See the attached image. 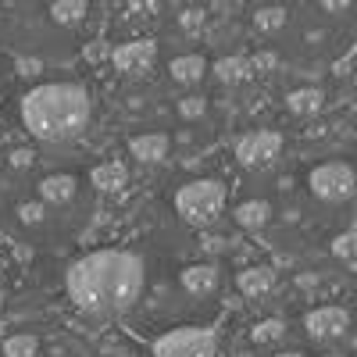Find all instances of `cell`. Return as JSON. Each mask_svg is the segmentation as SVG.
<instances>
[{"mask_svg":"<svg viewBox=\"0 0 357 357\" xmlns=\"http://www.w3.org/2000/svg\"><path fill=\"white\" fill-rule=\"evenodd\" d=\"M250 336H254V343H272V340L282 336V321H275V318L272 321H261V325H254Z\"/></svg>","mask_w":357,"mask_h":357,"instance_id":"22","label":"cell"},{"mask_svg":"<svg viewBox=\"0 0 357 357\" xmlns=\"http://www.w3.org/2000/svg\"><path fill=\"white\" fill-rule=\"evenodd\" d=\"M129 146H132V154H136L139 161H146V165H158V161H165V158H168V136H161V132L136 136Z\"/></svg>","mask_w":357,"mask_h":357,"instance_id":"11","label":"cell"},{"mask_svg":"<svg viewBox=\"0 0 357 357\" xmlns=\"http://www.w3.org/2000/svg\"><path fill=\"white\" fill-rule=\"evenodd\" d=\"M18 215H22V222H40V218H43V207H40V204H25Z\"/></svg>","mask_w":357,"mask_h":357,"instance_id":"25","label":"cell"},{"mask_svg":"<svg viewBox=\"0 0 357 357\" xmlns=\"http://www.w3.org/2000/svg\"><path fill=\"white\" fill-rule=\"evenodd\" d=\"M314 4H318L325 15H347V11H354L357 0H314Z\"/></svg>","mask_w":357,"mask_h":357,"instance_id":"23","label":"cell"},{"mask_svg":"<svg viewBox=\"0 0 357 357\" xmlns=\"http://www.w3.org/2000/svg\"><path fill=\"white\" fill-rule=\"evenodd\" d=\"M40 197L47 204H68L75 197V178L72 175H50L40 183Z\"/></svg>","mask_w":357,"mask_h":357,"instance_id":"13","label":"cell"},{"mask_svg":"<svg viewBox=\"0 0 357 357\" xmlns=\"http://www.w3.org/2000/svg\"><path fill=\"white\" fill-rule=\"evenodd\" d=\"M268 218H272V207H268V200H247L236 207V222H240L243 229H264Z\"/></svg>","mask_w":357,"mask_h":357,"instance_id":"15","label":"cell"},{"mask_svg":"<svg viewBox=\"0 0 357 357\" xmlns=\"http://www.w3.org/2000/svg\"><path fill=\"white\" fill-rule=\"evenodd\" d=\"M215 75H218L222 82L236 86V82H243V79L250 75V61H247V57H222V61L215 65Z\"/></svg>","mask_w":357,"mask_h":357,"instance_id":"17","label":"cell"},{"mask_svg":"<svg viewBox=\"0 0 357 357\" xmlns=\"http://www.w3.org/2000/svg\"><path fill=\"white\" fill-rule=\"evenodd\" d=\"M89 178H93V186H97V190H104V193H114V190H122V186L129 183V172H126V165L107 161V165H97Z\"/></svg>","mask_w":357,"mask_h":357,"instance_id":"12","label":"cell"},{"mask_svg":"<svg viewBox=\"0 0 357 357\" xmlns=\"http://www.w3.org/2000/svg\"><path fill=\"white\" fill-rule=\"evenodd\" d=\"M304 325H307V336H311L314 343H333V340H343V336H347L350 314H347L343 307H314V311L304 318Z\"/></svg>","mask_w":357,"mask_h":357,"instance_id":"7","label":"cell"},{"mask_svg":"<svg viewBox=\"0 0 357 357\" xmlns=\"http://www.w3.org/2000/svg\"><path fill=\"white\" fill-rule=\"evenodd\" d=\"M218 333L186 325V329H172L154 343V357H215Z\"/></svg>","mask_w":357,"mask_h":357,"instance_id":"5","label":"cell"},{"mask_svg":"<svg viewBox=\"0 0 357 357\" xmlns=\"http://www.w3.org/2000/svg\"><path fill=\"white\" fill-rule=\"evenodd\" d=\"M143 289V261L129 250H93L72 264L68 293L89 314H118Z\"/></svg>","mask_w":357,"mask_h":357,"instance_id":"1","label":"cell"},{"mask_svg":"<svg viewBox=\"0 0 357 357\" xmlns=\"http://www.w3.org/2000/svg\"><path fill=\"white\" fill-rule=\"evenodd\" d=\"M289 111H296V114H307V111H318V104H321V93L318 89H296V93H289Z\"/></svg>","mask_w":357,"mask_h":357,"instance_id":"20","label":"cell"},{"mask_svg":"<svg viewBox=\"0 0 357 357\" xmlns=\"http://www.w3.org/2000/svg\"><path fill=\"white\" fill-rule=\"evenodd\" d=\"M50 18L57 25H79L86 18V0H54V4H50Z\"/></svg>","mask_w":357,"mask_h":357,"instance_id":"16","label":"cell"},{"mask_svg":"<svg viewBox=\"0 0 357 357\" xmlns=\"http://www.w3.org/2000/svg\"><path fill=\"white\" fill-rule=\"evenodd\" d=\"M282 151V136L279 132H250L236 146V158L243 168H268Z\"/></svg>","mask_w":357,"mask_h":357,"instance_id":"6","label":"cell"},{"mask_svg":"<svg viewBox=\"0 0 357 357\" xmlns=\"http://www.w3.org/2000/svg\"><path fill=\"white\" fill-rule=\"evenodd\" d=\"M22 122L43 143L75 139L89 122V93L75 82H47L36 86L22 100Z\"/></svg>","mask_w":357,"mask_h":357,"instance_id":"2","label":"cell"},{"mask_svg":"<svg viewBox=\"0 0 357 357\" xmlns=\"http://www.w3.org/2000/svg\"><path fill=\"white\" fill-rule=\"evenodd\" d=\"M222 207H225V186L215 183V178H197V183H190L175 193V211L190 225H200V229L218 222Z\"/></svg>","mask_w":357,"mask_h":357,"instance_id":"3","label":"cell"},{"mask_svg":"<svg viewBox=\"0 0 357 357\" xmlns=\"http://www.w3.org/2000/svg\"><path fill=\"white\" fill-rule=\"evenodd\" d=\"M178 114L183 118H200L204 114V100L200 97H186L183 104H178Z\"/></svg>","mask_w":357,"mask_h":357,"instance_id":"24","label":"cell"},{"mask_svg":"<svg viewBox=\"0 0 357 357\" xmlns=\"http://www.w3.org/2000/svg\"><path fill=\"white\" fill-rule=\"evenodd\" d=\"M282 25H286V8H279V4L261 8L254 15V29H257V33H279Z\"/></svg>","mask_w":357,"mask_h":357,"instance_id":"18","label":"cell"},{"mask_svg":"<svg viewBox=\"0 0 357 357\" xmlns=\"http://www.w3.org/2000/svg\"><path fill=\"white\" fill-rule=\"evenodd\" d=\"M236 286H240L243 296H264L275 289V272L272 268H247V272H240Z\"/></svg>","mask_w":357,"mask_h":357,"instance_id":"10","label":"cell"},{"mask_svg":"<svg viewBox=\"0 0 357 357\" xmlns=\"http://www.w3.org/2000/svg\"><path fill=\"white\" fill-rule=\"evenodd\" d=\"M275 357H304V354H296V350H286V354H275Z\"/></svg>","mask_w":357,"mask_h":357,"instance_id":"30","label":"cell"},{"mask_svg":"<svg viewBox=\"0 0 357 357\" xmlns=\"http://www.w3.org/2000/svg\"><path fill=\"white\" fill-rule=\"evenodd\" d=\"M18 68H22V75H36L40 72V61H18Z\"/></svg>","mask_w":357,"mask_h":357,"instance_id":"28","label":"cell"},{"mask_svg":"<svg viewBox=\"0 0 357 357\" xmlns=\"http://www.w3.org/2000/svg\"><path fill=\"white\" fill-rule=\"evenodd\" d=\"M321 357H343V354H321Z\"/></svg>","mask_w":357,"mask_h":357,"instance_id":"31","label":"cell"},{"mask_svg":"<svg viewBox=\"0 0 357 357\" xmlns=\"http://www.w3.org/2000/svg\"><path fill=\"white\" fill-rule=\"evenodd\" d=\"M183 25H186V29H197V11H186V18H183Z\"/></svg>","mask_w":357,"mask_h":357,"instance_id":"29","label":"cell"},{"mask_svg":"<svg viewBox=\"0 0 357 357\" xmlns=\"http://www.w3.org/2000/svg\"><path fill=\"white\" fill-rule=\"evenodd\" d=\"M29 161H33V154H29V151H15V154H11V165H18V168L29 165Z\"/></svg>","mask_w":357,"mask_h":357,"instance_id":"27","label":"cell"},{"mask_svg":"<svg viewBox=\"0 0 357 357\" xmlns=\"http://www.w3.org/2000/svg\"><path fill=\"white\" fill-rule=\"evenodd\" d=\"M0 301H4V296H0Z\"/></svg>","mask_w":357,"mask_h":357,"instance_id":"32","label":"cell"},{"mask_svg":"<svg viewBox=\"0 0 357 357\" xmlns=\"http://www.w3.org/2000/svg\"><path fill=\"white\" fill-rule=\"evenodd\" d=\"M333 254L336 257H357V232H340L336 240H333Z\"/></svg>","mask_w":357,"mask_h":357,"instance_id":"21","label":"cell"},{"mask_svg":"<svg viewBox=\"0 0 357 357\" xmlns=\"http://www.w3.org/2000/svg\"><path fill=\"white\" fill-rule=\"evenodd\" d=\"M111 61L118 72L126 75H143L151 72V65L158 61V43L154 40H132V43H122L111 50Z\"/></svg>","mask_w":357,"mask_h":357,"instance_id":"8","label":"cell"},{"mask_svg":"<svg viewBox=\"0 0 357 357\" xmlns=\"http://www.w3.org/2000/svg\"><path fill=\"white\" fill-rule=\"evenodd\" d=\"M36 350H40V343L29 333H18V336L4 340V357H36Z\"/></svg>","mask_w":357,"mask_h":357,"instance_id":"19","label":"cell"},{"mask_svg":"<svg viewBox=\"0 0 357 357\" xmlns=\"http://www.w3.org/2000/svg\"><path fill=\"white\" fill-rule=\"evenodd\" d=\"M168 72H172L175 82L190 86V82H200V75L207 72V65H204V57H200V54H183V57H175V61H172Z\"/></svg>","mask_w":357,"mask_h":357,"instance_id":"14","label":"cell"},{"mask_svg":"<svg viewBox=\"0 0 357 357\" xmlns=\"http://www.w3.org/2000/svg\"><path fill=\"white\" fill-rule=\"evenodd\" d=\"M311 197L321 204H347L357 197V172L347 161H325L307 175Z\"/></svg>","mask_w":357,"mask_h":357,"instance_id":"4","label":"cell"},{"mask_svg":"<svg viewBox=\"0 0 357 357\" xmlns=\"http://www.w3.org/2000/svg\"><path fill=\"white\" fill-rule=\"evenodd\" d=\"M158 4H161V0H129V8H132V11H143V15L154 11Z\"/></svg>","mask_w":357,"mask_h":357,"instance_id":"26","label":"cell"},{"mask_svg":"<svg viewBox=\"0 0 357 357\" xmlns=\"http://www.w3.org/2000/svg\"><path fill=\"white\" fill-rule=\"evenodd\" d=\"M218 286V272L211 264H190L186 272H183V289L193 293V296H207V293H215Z\"/></svg>","mask_w":357,"mask_h":357,"instance_id":"9","label":"cell"}]
</instances>
